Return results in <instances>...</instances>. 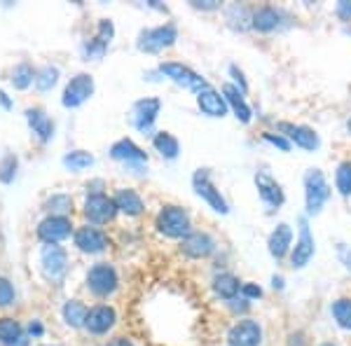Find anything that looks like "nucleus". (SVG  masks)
Listing matches in <instances>:
<instances>
[{
	"label": "nucleus",
	"mask_w": 351,
	"mask_h": 346,
	"mask_svg": "<svg viewBox=\"0 0 351 346\" xmlns=\"http://www.w3.org/2000/svg\"><path fill=\"white\" fill-rule=\"evenodd\" d=\"M213 288H216V293L220 297L234 299V295L239 293V281H237L232 274H220V276H216V281H213Z\"/></svg>",
	"instance_id": "bb28decb"
},
{
	"label": "nucleus",
	"mask_w": 351,
	"mask_h": 346,
	"mask_svg": "<svg viewBox=\"0 0 351 346\" xmlns=\"http://www.w3.org/2000/svg\"><path fill=\"white\" fill-rule=\"evenodd\" d=\"M21 325L12 319H0V342H3L5 346H10L12 342H16V339L21 337Z\"/></svg>",
	"instance_id": "c85d7f7f"
},
{
	"label": "nucleus",
	"mask_w": 351,
	"mask_h": 346,
	"mask_svg": "<svg viewBox=\"0 0 351 346\" xmlns=\"http://www.w3.org/2000/svg\"><path fill=\"white\" fill-rule=\"evenodd\" d=\"M92 94H94L92 75H84V73H80V75H75L71 82H68V87L64 92V106L66 108H77V106H82Z\"/></svg>",
	"instance_id": "39448f33"
},
{
	"label": "nucleus",
	"mask_w": 351,
	"mask_h": 346,
	"mask_svg": "<svg viewBox=\"0 0 351 346\" xmlns=\"http://www.w3.org/2000/svg\"><path fill=\"white\" fill-rule=\"evenodd\" d=\"M160 71L164 73L167 77H171L176 84H183L185 89H195L197 94L204 92L208 87V82L204 80L199 73L190 71L188 66H180V64H162Z\"/></svg>",
	"instance_id": "20e7f679"
},
{
	"label": "nucleus",
	"mask_w": 351,
	"mask_h": 346,
	"mask_svg": "<svg viewBox=\"0 0 351 346\" xmlns=\"http://www.w3.org/2000/svg\"><path fill=\"white\" fill-rule=\"evenodd\" d=\"M110 155L122 162H145V152L141 150L138 145H134L129 138L117 140V143L110 147Z\"/></svg>",
	"instance_id": "4be33fe9"
},
{
	"label": "nucleus",
	"mask_w": 351,
	"mask_h": 346,
	"mask_svg": "<svg viewBox=\"0 0 351 346\" xmlns=\"http://www.w3.org/2000/svg\"><path fill=\"white\" fill-rule=\"evenodd\" d=\"M332 316L339 323V328L344 330H351V299H337L332 304Z\"/></svg>",
	"instance_id": "c756f323"
},
{
	"label": "nucleus",
	"mask_w": 351,
	"mask_h": 346,
	"mask_svg": "<svg viewBox=\"0 0 351 346\" xmlns=\"http://www.w3.org/2000/svg\"><path fill=\"white\" fill-rule=\"evenodd\" d=\"M265 140H269L271 145H276V147H281L284 152H288V147H291V143L284 138V136H274V134H265Z\"/></svg>",
	"instance_id": "4c0bfd02"
},
{
	"label": "nucleus",
	"mask_w": 351,
	"mask_h": 346,
	"mask_svg": "<svg viewBox=\"0 0 351 346\" xmlns=\"http://www.w3.org/2000/svg\"><path fill=\"white\" fill-rule=\"evenodd\" d=\"M311 255H314V239H311L307 220L302 218V220H300V239L295 243V248H293L291 262H293L295 269H302V267L311 260Z\"/></svg>",
	"instance_id": "1a4fd4ad"
},
{
	"label": "nucleus",
	"mask_w": 351,
	"mask_h": 346,
	"mask_svg": "<svg viewBox=\"0 0 351 346\" xmlns=\"http://www.w3.org/2000/svg\"><path fill=\"white\" fill-rule=\"evenodd\" d=\"M321 346H332V344H321Z\"/></svg>",
	"instance_id": "c03bdc74"
},
{
	"label": "nucleus",
	"mask_w": 351,
	"mask_h": 346,
	"mask_svg": "<svg viewBox=\"0 0 351 346\" xmlns=\"http://www.w3.org/2000/svg\"><path fill=\"white\" fill-rule=\"evenodd\" d=\"M160 99H143L138 101V103L134 106V124L136 129H141V132H145V129L152 127V122H155V117L160 115Z\"/></svg>",
	"instance_id": "2eb2a0df"
},
{
	"label": "nucleus",
	"mask_w": 351,
	"mask_h": 346,
	"mask_svg": "<svg viewBox=\"0 0 351 346\" xmlns=\"http://www.w3.org/2000/svg\"><path fill=\"white\" fill-rule=\"evenodd\" d=\"M117 213V203L115 199L106 195H92L84 203V215H87L92 223H108V220L115 218Z\"/></svg>",
	"instance_id": "0eeeda50"
},
{
	"label": "nucleus",
	"mask_w": 351,
	"mask_h": 346,
	"mask_svg": "<svg viewBox=\"0 0 351 346\" xmlns=\"http://www.w3.org/2000/svg\"><path fill=\"white\" fill-rule=\"evenodd\" d=\"M178 33H176V26L167 24L160 28H150V31H143L138 38V47L143 52H160V49L169 47V45L176 42Z\"/></svg>",
	"instance_id": "7ed1b4c3"
},
{
	"label": "nucleus",
	"mask_w": 351,
	"mask_h": 346,
	"mask_svg": "<svg viewBox=\"0 0 351 346\" xmlns=\"http://www.w3.org/2000/svg\"><path fill=\"white\" fill-rule=\"evenodd\" d=\"M106 346H134L132 342H127V339H115V342L106 344Z\"/></svg>",
	"instance_id": "79ce46f5"
},
{
	"label": "nucleus",
	"mask_w": 351,
	"mask_h": 346,
	"mask_svg": "<svg viewBox=\"0 0 351 346\" xmlns=\"http://www.w3.org/2000/svg\"><path fill=\"white\" fill-rule=\"evenodd\" d=\"M115 203H117V211H122L127 215L143 213V201H141V197L136 195L134 190H120L115 197Z\"/></svg>",
	"instance_id": "5701e85b"
},
{
	"label": "nucleus",
	"mask_w": 351,
	"mask_h": 346,
	"mask_svg": "<svg viewBox=\"0 0 351 346\" xmlns=\"http://www.w3.org/2000/svg\"><path fill=\"white\" fill-rule=\"evenodd\" d=\"M223 94H225V101L232 106V110H234L237 120H241L243 124L251 122V108L246 106V101H243L241 92L237 87H232V84H225L223 87Z\"/></svg>",
	"instance_id": "aec40b11"
},
{
	"label": "nucleus",
	"mask_w": 351,
	"mask_h": 346,
	"mask_svg": "<svg viewBox=\"0 0 351 346\" xmlns=\"http://www.w3.org/2000/svg\"><path fill=\"white\" fill-rule=\"evenodd\" d=\"M56 75H59V71H56V68H49V66H47V68H43V71L36 75L38 89H49V87H54Z\"/></svg>",
	"instance_id": "f704fd0d"
},
{
	"label": "nucleus",
	"mask_w": 351,
	"mask_h": 346,
	"mask_svg": "<svg viewBox=\"0 0 351 346\" xmlns=\"http://www.w3.org/2000/svg\"><path fill=\"white\" fill-rule=\"evenodd\" d=\"M256 185H258V192L265 203H269V206H281V203H284V190H281V185L276 183L271 175L258 173Z\"/></svg>",
	"instance_id": "f3484780"
},
{
	"label": "nucleus",
	"mask_w": 351,
	"mask_h": 346,
	"mask_svg": "<svg viewBox=\"0 0 351 346\" xmlns=\"http://www.w3.org/2000/svg\"><path fill=\"white\" fill-rule=\"evenodd\" d=\"M14 302V288L8 279H0V306H8Z\"/></svg>",
	"instance_id": "c9c22d12"
},
{
	"label": "nucleus",
	"mask_w": 351,
	"mask_h": 346,
	"mask_svg": "<svg viewBox=\"0 0 351 346\" xmlns=\"http://www.w3.org/2000/svg\"><path fill=\"white\" fill-rule=\"evenodd\" d=\"M47 208L52 213H71L73 211V199L66 195H56L47 201Z\"/></svg>",
	"instance_id": "72a5a7b5"
},
{
	"label": "nucleus",
	"mask_w": 351,
	"mask_h": 346,
	"mask_svg": "<svg viewBox=\"0 0 351 346\" xmlns=\"http://www.w3.org/2000/svg\"><path fill=\"white\" fill-rule=\"evenodd\" d=\"M87 306H84L82 302H77V299H71L66 306H64V319L68 325L77 328V325H84V321H87Z\"/></svg>",
	"instance_id": "a878e982"
},
{
	"label": "nucleus",
	"mask_w": 351,
	"mask_h": 346,
	"mask_svg": "<svg viewBox=\"0 0 351 346\" xmlns=\"http://www.w3.org/2000/svg\"><path fill=\"white\" fill-rule=\"evenodd\" d=\"M197 101H199L202 112H206V115H211V117H223L225 112H228L225 96H220L216 89H211V87H206L204 92L197 94Z\"/></svg>",
	"instance_id": "a211bd4d"
},
{
	"label": "nucleus",
	"mask_w": 351,
	"mask_h": 346,
	"mask_svg": "<svg viewBox=\"0 0 351 346\" xmlns=\"http://www.w3.org/2000/svg\"><path fill=\"white\" fill-rule=\"evenodd\" d=\"M31 332H33V334H40V332H43V325H40V323H31Z\"/></svg>",
	"instance_id": "37998d69"
},
{
	"label": "nucleus",
	"mask_w": 351,
	"mask_h": 346,
	"mask_svg": "<svg viewBox=\"0 0 351 346\" xmlns=\"http://www.w3.org/2000/svg\"><path fill=\"white\" fill-rule=\"evenodd\" d=\"M38 234L47 243L64 241L66 236L71 234V220L64 218V215H52V218L43 220L40 227H38Z\"/></svg>",
	"instance_id": "9d476101"
},
{
	"label": "nucleus",
	"mask_w": 351,
	"mask_h": 346,
	"mask_svg": "<svg viewBox=\"0 0 351 346\" xmlns=\"http://www.w3.org/2000/svg\"><path fill=\"white\" fill-rule=\"evenodd\" d=\"M183 251L190 255V258H206L213 251V239L208 234H202V232H195V234H188L183 241Z\"/></svg>",
	"instance_id": "6ab92c4d"
},
{
	"label": "nucleus",
	"mask_w": 351,
	"mask_h": 346,
	"mask_svg": "<svg viewBox=\"0 0 351 346\" xmlns=\"http://www.w3.org/2000/svg\"><path fill=\"white\" fill-rule=\"evenodd\" d=\"M66 253L61 251L56 243H47V246L43 248V269L47 276H52V279H56V276H61L66 271Z\"/></svg>",
	"instance_id": "4468645a"
},
{
	"label": "nucleus",
	"mask_w": 351,
	"mask_h": 346,
	"mask_svg": "<svg viewBox=\"0 0 351 346\" xmlns=\"http://www.w3.org/2000/svg\"><path fill=\"white\" fill-rule=\"evenodd\" d=\"M87 283H89V291L104 297V295H110L117 288V274L110 264H96L89 271Z\"/></svg>",
	"instance_id": "423d86ee"
},
{
	"label": "nucleus",
	"mask_w": 351,
	"mask_h": 346,
	"mask_svg": "<svg viewBox=\"0 0 351 346\" xmlns=\"http://www.w3.org/2000/svg\"><path fill=\"white\" fill-rule=\"evenodd\" d=\"M304 195H307V211L309 213H319L324 208V203L330 197V187H328L326 175L319 169H311L304 175Z\"/></svg>",
	"instance_id": "f03ea898"
},
{
	"label": "nucleus",
	"mask_w": 351,
	"mask_h": 346,
	"mask_svg": "<svg viewBox=\"0 0 351 346\" xmlns=\"http://www.w3.org/2000/svg\"><path fill=\"white\" fill-rule=\"evenodd\" d=\"M28 122H31L33 132L40 136L43 140H49V136H52L54 127H52V122L47 120V115H45L43 110H28Z\"/></svg>",
	"instance_id": "393cba45"
},
{
	"label": "nucleus",
	"mask_w": 351,
	"mask_h": 346,
	"mask_svg": "<svg viewBox=\"0 0 351 346\" xmlns=\"http://www.w3.org/2000/svg\"><path fill=\"white\" fill-rule=\"evenodd\" d=\"M241 291H243L246 297H260V295H263V291H260L258 286H253V283H243Z\"/></svg>",
	"instance_id": "ea45409f"
},
{
	"label": "nucleus",
	"mask_w": 351,
	"mask_h": 346,
	"mask_svg": "<svg viewBox=\"0 0 351 346\" xmlns=\"http://www.w3.org/2000/svg\"><path fill=\"white\" fill-rule=\"evenodd\" d=\"M349 132H351V120H349Z\"/></svg>",
	"instance_id": "a18cd8bd"
},
{
	"label": "nucleus",
	"mask_w": 351,
	"mask_h": 346,
	"mask_svg": "<svg viewBox=\"0 0 351 346\" xmlns=\"http://www.w3.org/2000/svg\"><path fill=\"white\" fill-rule=\"evenodd\" d=\"M279 129L293 140V143L304 147V150H316V147H319V136H316L314 129L302 127V124H288V122H281Z\"/></svg>",
	"instance_id": "f8f14e48"
},
{
	"label": "nucleus",
	"mask_w": 351,
	"mask_h": 346,
	"mask_svg": "<svg viewBox=\"0 0 351 346\" xmlns=\"http://www.w3.org/2000/svg\"><path fill=\"white\" fill-rule=\"evenodd\" d=\"M33 80H36V75H33V68H31V66L21 64V66H16V68H14V73H12V84H14L16 89H26Z\"/></svg>",
	"instance_id": "473e14b6"
},
{
	"label": "nucleus",
	"mask_w": 351,
	"mask_h": 346,
	"mask_svg": "<svg viewBox=\"0 0 351 346\" xmlns=\"http://www.w3.org/2000/svg\"><path fill=\"white\" fill-rule=\"evenodd\" d=\"M155 147H157V152H162V155L169 157V160H176V157H178V150H180L178 140L167 132L155 136Z\"/></svg>",
	"instance_id": "cd10ccee"
},
{
	"label": "nucleus",
	"mask_w": 351,
	"mask_h": 346,
	"mask_svg": "<svg viewBox=\"0 0 351 346\" xmlns=\"http://www.w3.org/2000/svg\"><path fill=\"white\" fill-rule=\"evenodd\" d=\"M339 255H342V260H344V264L351 269V253H349V248H344V246H339Z\"/></svg>",
	"instance_id": "a19ab883"
},
{
	"label": "nucleus",
	"mask_w": 351,
	"mask_h": 346,
	"mask_svg": "<svg viewBox=\"0 0 351 346\" xmlns=\"http://www.w3.org/2000/svg\"><path fill=\"white\" fill-rule=\"evenodd\" d=\"M337 14L342 16V19L351 21V0H342V3L337 5Z\"/></svg>",
	"instance_id": "58836bf2"
},
{
	"label": "nucleus",
	"mask_w": 351,
	"mask_h": 346,
	"mask_svg": "<svg viewBox=\"0 0 351 346\" xmlns=\"http://www.w3.org/2000/svg\"><path fill=\"white\" fill-rule=\"evenodd\" d=\"M335 183H337V190H339V195H342V197L351 195V162H342L337 166Z\"/></svg>",
	"instance_id": "7c9ffc66"
},
{
	"label": "nucleus",
	"mask_w": 351,
	"mask_h": 346,
	"mask_svg": "<svg viewBox=\"0 0 351 346\" xmlns=\"http://www.w3.org/2000/svg\"><path fill=\"white\" fill-rule=\"evenodd\" d=\"M112 323H115V311L110 309V306H94L92 311L87 314V321H84V325L89 328V332L94 334H104L108 332L112 328Z\"/></svg>",
	"instance_id": "dca6fc26"
},
{
	"label": "nucleus",
	"mask_w": 351,
	"mask_h": 346,
	"mask_svg": "<svg viewBox=\"0 0 351 346\" xmlns=\"http://www.w3.org/2000/svg\"><path fill=\"white\" fill-rule=\"evenodd\" d=\"M16 169V160L14 157H5V162H3V166H0V178L5 180V183H10L12 180V171Z\"/></svg>",
	"instance_id": "e433bc0d"
},
{
	"label": "nucleus",
	"mask_w": 351,
	"mask_h": 346,
	"mask_svg": "<svg viewBox=\"0 0 351 346\" xmlns=\"http://www.w3.org/2000/svg\"><path fill=\"white\" fill-rule=\"evenodd\" d=\"M279 19L281 14L276 12L274 8H260L256 14H253V26L258 28V31H271V28L279 26Z\"/></svg>",
	"instance_id": "b1692460"
},
{
	"label": "nucleus",
	"mask_w": 351,
	"mask_h": 346,
	"mask_svg": "<svg viewBox=\"0 0 351 346\" xmlns=\"http://www.w3.org/2000/svg\"><path fill=\"white\" fill-rule=\"evenodd\" d=\"M157 230H160L164 236H171V239H178V236H188L190 234V218H188V213H185L180 206L162 208V213L157 215Z\"/></svg>",
	"instance_id": "f257e3e1"
},
{
	"label": "nucleus",
	"mask_w": 351,
	"mask_h": 346,
	"mask_svg": "<svg viewBox=\"0 0 351 346\" xmlns=\"http://www.w3.org/2000/svg\"><path fill=\"white\" fill-rule=\"evenodd\" d=\"M75 246L84 253H101L108 246V239H106L104 232L96 230V227H82L75 234Z\"/></svg>",
	"instance_id": "ddd939ff"
},
{
	"label": "nucleus",
	"mask_w": 351,
	"mask_h": 346,
	"mask_svg": "<svg viewBox=\"0 0 351 346\" xmlns=\"http://www.w3.org/2000/svg\"><path fill=\"white\" fill-rule=\"evenodd\" d=\"M263 339V330L256 321H241L228 334V344L230 346H258Z\"/></svg>",
	"instance_id": "6e6552de"
},
{
	"label": "nucleus",
	"mask_w": 351,
	"mask_h": 346,
	"mask_svg": "<svg viewBox=\"0 0 351 346\" xmlns=\"http://www.w3.org/2000/svg\"><path fill=\"white\" fill-rule=\"evenodd\" d=\"M64 164H66L68 169H73V171H80V169H84V166H92L94 157L89 155V152L77 150V152H71V155H66Z\"/></svg>",
	"instance_id": "2f4dec72"
},
{
	"label": "nucleus",
	"mask_w": 351,
	"mask_h": 346,
	"mask_svg": "<svg viewBox=\"0 0 351 346\" xmlns=\"http://www.w3.org/2000/svg\"><path fill=\"white\" fill-rule=\"evenodd\" d=\"M291 241H293L291 227L279 225L269 236V253L274 255V258H284V255L288 253V248H291Z\"/></svg>",
	"instance_id": "412c9836"
},
{
	"label": "nucleus",
	"mask_w": 351,
	"mask_h": 346,
	"mask_svg": "<svg viewBox=\"0 0 351 346\" xmlns=\"http://www.w3.org/2000/svg\"><path fill=\"white\" fill-rule=\"evenodd\" d=\"M195 190H197V195L204 197V199L211 203L213 211H218V213H228L230 211L228 201H225L223 197H220V192L211 185V180H208V173L206 171L195 173Z\"/></svg>",
	"instance_id": "9b49d317"
}]
</instances>
